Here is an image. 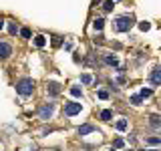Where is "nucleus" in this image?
<instances>
[{"label": "nucleus", "instance_id": "obj_8", "mask_svg": "<svg viewBox=\"0 0 161 151\" xmlns=\"http://www.w3.org/2000/svg\"><path fill=\"white\" fill-rule=\"evenodd\" d=\"M149 125H151L153 129H159V127H161V117H159V115H151V117H149Z\"/></svg>", "mask_w": 161, "mask_h": 151}, {"label": "nucleus", "instance_id": "obj_3", "mask_svg": "<svg viewBox=\"0 0 161 151\" xmlns=\"http://www.w3.org/2000/svg\"><path fill=\"white\" fill-rule=\"evenodd\" d=\"M77 113H80V103L70 101V103L65 105V115L67 117H73V115H77Z\"/></svg>", "mask_w": 161, "mask_h": 151}, {"label": "nucleus", "instance_id": "obj_17", "mask_svg": "<svg viewBox=\"0 0 161 151\" xmlns=\"http://www.w3.org/2000/svg\"><path fill=\"white\" fill-rule=\"evenodd\" d=\"M80 83H85V85H91V83H93V77H91V75H83V77H80Z\"/></svg>", "mask_w": 161, "mask_h": 151}, {"label": "nucleus", "instance_id": "obj_23", "mask_svg": "<svg viewBox=\"0 0 161 151\" xmlns=\"http://www.w3.org/2000/svg\"><path fill=\"white\" fill-rule=\"evenodd\" d=\"M97 95H99V99H103V101H105V99H109V93H107V91H99Z\"/></svg>", "mask_w": 161, "mask_h": 151}, {"label": "nucleus", "instance_id": "obj_6", "mask_svg": "<svg viewBox=\"0 0 161 151\" xmlns=\"http://www.w3.org/2000/svg\"><path fill=\"white\" fill-rule=\"evenodd\" d=\"M12 55V47L8 42H0V57L2 58H8Z\"/></svg>", "mask_w": 161, "mask_h": 151}, {"label": "nucleus", "instance_id": "obj_14", "mask_svg": "<svg viewBox=\"0 0 161 151\" xmlns=\"http://www.w3.org/2000/svg\"><path fill=\"white\" fill-rule=\"evenodd\" d=\"M93 26H95V30H101V28L105 26V20H103V18H97V20L93 22Z\"/></svg>", "mask_w": 161, "mask_h": 151}, {"label": "nucleus", "instance_id": "obj_7", "mask_svg": "<svg viewBox=\"0 0 161 151\" xmlns=\"http://www.w3.org/2000/svg\"><path fill=\"white\" fill-rule=\"evenodd\" d=\"M151 83L153 85H161V67H155L151 73Z\"/></svg>", "mask_w": 161, "mask_h": 151}, {"label": "nucleus", "instance_id": "obj_22", "mask_svg": "<svg viewBox=\"0 0 161 151\" xmlns=\"http://www.w3.org/2000/svg\"><path fill=\"white\" fill-rule=\"evenodd\" d=\"M151 95V89H145V87H143V89H141V95H139V97H149Z\"/></svg>", "mask_w": 161, "mask_h": 151}, {"label": "nucleus", "instance_id": "obj_4", "mask_svg": "<svg viewBox=\"0 0 161 151\" xmlns=\"http://www.w3.org/2000/svg\"><path fill=\"white\" fill-rule=\"evenodd\" d=\"M52 111H55V105L52 103H46L42 109H40V119H50V115H52Z\"/></svg>", "mask_w": 161, "mask_h": 151}, {"label": "nucleus", "instance_id": "obj_20", "mask_svg": "<svg viewBox=\"0 0 161 151\" xmlns=\"http://www.w3.org/2000/svg\"><path fill=\"white\" fill-rule=\"evenodd\" d=\"M139 28L145 32V30H149V28H151V24H149V22H141V24H139Z\"/></svg>", "mask_w": 161, "mask_h": 151}, {"label": "nucleus", "instance_id": "obj_19", "mask_svg": "<svg viewBox=\"0 0 161 151\" xmlns=\"http://www.w3.org/2000/svg\"><path fill=\"white\" fill-rule=\"evenodd\" d=\"M105 60H107L109 65H113V67H117V65H119V60H117V57H107Z\"/></svg>", "mask_w": 161, "mask_h": 151}, {"label": "nucleus", "instance_id": "obj_1", "mask_svg": "<svg viewBox=\"0 0 161 151\" xmlns=\"http://www.w3.org/2000/svg\"><path fill=\"white\" fill-rule=\"evenodd\" d=\"M32 91H34V81L32 79H20L16 83V93L18 95L28 97V95H32Z\"/></svg>", "mask_w": 161, "mask_h": 151}, {"label": "nucleus", "instance_id": "obj_9", "mask_svg": "<svg viewBox=\"0 0 161 151\" xmlns=\"http://www.w3.org/2000/svg\"><path fill=\"white\" fill-rule=\"evenodd\" d=\"M93 131H95L93 125H80L79 127V135H89V133H93Z\"/></svg>", "mask_w": 161, "mask_h": 151}, {"label": "nucleus", "instance_id": "obj_15", "mask_svg": "<svg viewBox=\"0 0 161 151\" xmlns=\"http://www.w3.org/2000/svg\"><path fill=\"white\" fill-rule=\"evenodd\" d=\"M117 129H119V131H125L127 129V121L125 119H119V121H117V125H115Z\"/></svg>", "mask_w": 161, "mask_h": 151}, {"label": "nucleus", "instance_id": "obj_16", "mask_svg": "<svg viewBox=\"0 0 161 151\" xmlns=\"http://www.w3.org/2000/svg\"><path fill=\"white\" fill-rule=\"evenodd\" d=\"M141 101H143V97H139V95H133V97H131V103L135 105V107H139Z\"/></svg>", "mask_w": 161, "mask_h": 151}, {"label": "nucleus", "instance_id": "obj_21", "mask_svg": "<svg viewBox=\"0 0 161 151\" xmlns=\"http://www.w3.org/2000/svg\"><path fill=\"white\" fill-rule=\"evenodd\" d=\"M8 30H10V35H16L18 28H16V24H14V22H10V24H8Z\"/></svg>", "mask_w": 161, "mask_h": 151}, {"label": "nucleus", "instance_id": "obj_13", "mask_svg": "<svg viewBox=\"0 0 161 151\" xmlns=\"http://www.w3.org/2000/svg\"><path fill=\"white\" fill-rule=\"evenodd\" d=\"M145 143H149V145H161V139L159 137H147Z\"/></svg>", "mask_w": 161, "mask_h": 151}, {"label": "nucleus", "instance_id": "obj_24", "mask_svg": "<svg viewBox=\"0 0 161 151\" xmlns=\"http://www.w3.org/2000/svg\"><path fill=\"white\" fill-rule=\"evenodd\" d=\"M20 35H22L24 38H30V30H28V28H22V30H20Z\"/></svg>", "mask_w": 161, "mask_h": 151}, {"label": "nucleus", "instance_id": "obj_11", "mask_svg": "<svg viewBox=\"0 0 161 151\" xmlns=\"http://www.w3.org/2000/svg\"><path fill=\"white\" fill-rule=\"evenodd\" d=\"M111 117H113V113H111L109 109H105V111H101V119H103V121H111Z\"/></svg>", "mask_w": 161, "mask_h": 151}, {"label": "nucleus", "instance_id": "obj_12", "mask_svg": "<svg viewBox=\"0 0 161 151\" xmlns=\"http://www.w3.org/2000/svg\"><path fill=\"white\" fill-rule=\"evenodd\" d=\"M113 6H115V4H113L111 0H105V2H103V10L105 12H111V10H113Z\"/></svg>", "mask_w": 161, "mask_h": 151}, {"label": "nucleus", "instance_id": "obj_18", "mask_svg": "<svg viewBox=\"0 0 161 151\" xmlns=\"http://www.w3.org/2000/svg\"><path fill=\"white\" fill-rule=\"evenodd\" d=\"M70 95H73V97H83V93H80L79 87H70Z\"/></svg>", "mask_w": 161, "mask_h": 151}, {"label": "nucleus", "instance_id": "obj_5", "mask_svg": "<svg viewBox=\"0 0 161 151\" xmlns=\"http://www.w3.org/2000/svg\"><path fill=\"white\" fill-rule=\"evenodd\" d=\"M46 93L50 95V97H57V95L60 93V85H58V83H48V85H46Z\"/></svg>", "mask_w": 161, "mask_h": 151}, {"label": "nucleus", "instance_id": "obj_26", "mask_svg": "<svg viewBox=\"0 0 161 151\" xmlns=\"http://www.w3.org/2000/svg\"><path fill=\"white\" fill-rule=\"evenodd\" d=\"M2 26H4V20H2V18H0V28H2Z\"/></svg>", "mask_w": 161, "mask_h": 151}, {"label": "nucleus", "instance_id": "obj_10", "mask_svg": "<svg viewBox=\"0 0 161 151\" xmlns=\"http://www.w3.org/2000/svg\"><path fill=\"white\" fill-rule=\"evenodd\" d=\"M34 45H36V47H38V48H42V47H45V45H46V38H45V36H42V35L34 36Z\"/></svg>", "mask_w": 161, "mask_h": 151}, {"label": "nucleus", "instance_id": "obj_2", "mask_svg": "<svg viewBox=\"0 0 161 151\" xmlns=\"http://www.w3.org/2000/svg\"><path fill=\"white\" fill-rule=\"evenodd\" d=\"M133 22H135L133 16H121V18H117L115 28H117V30H121V32H125V30H129V28L133 26Z\"/></svg>", "mask_w": 161, "mask_h": 151}, {"label": "nucleus", "instance_id": "obj_25", "mask_svg": "<svg viewBox=\"0 0 161 151\" xmlns=\"http://www.w3.org/2000/svg\"><path fill=\"white\" fill-rule=\"evenodd\" d=\"M115 147H123V139H117L115 141Z\"/></svg>", "mask_w": 161, "mask_h": 151}]
</instances>
